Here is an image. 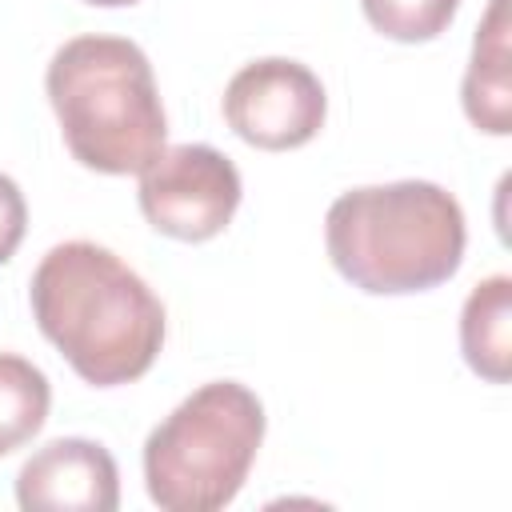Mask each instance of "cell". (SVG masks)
I'll return each mask as SVG.
<instances>
[{
  "mask_svg": "<svg viewBox=\"0 0 512 512\" xmlns=\"http://www.w3.org/2000/svg\"><path fill=\"white\" fill-rule=\"evenodd\" d=\"M24 228H28V204H24V192L16 188L12 176L0 172V264H8L24 240Z\"/></svg>",
  "mask_w": 512,
  "mask_h": 512,
  "instance_id": "12",
  "label": "cell"
},
{
  "mask_svg": "<svg viewBox=\"0 0 512 512\" xmlns=\"http://www.w3.org/2000/svg\"><path fill=\"white\" fill-rule=\"evenodd\" d=\"M16 500L24 512H112L120 504V472L104 444L60 436L24 460Z\"/></svg>",
  "mask_w": 512,
  "mask_h": 512,
  "instance_id": "7",
  "label": "cell"
},
{
  "mask_svg": "<svg viewBox=\"0 0 512 512\" xmlns=\"http://www.w3.org/2000/svg\"><path fill=\"white\" fill-rule=\"evenodd\" d=\"M140 176V212L144 220L184 244L212 240L228 228L240 208V172L212 144H176L164 148Z\"/></svg>",
  "mask_w": 512,
  "mask_h": 512,
  "instance_id": "5",
  "label": "cell"
},
{
  "mask_svg": "<svg viewBox=\"0 0 512 512\" xmlns=\"http://www.w3.org/2000/svg\"><path fill=\"white\" fill-rule=\"evenodd\" d=\"M508 0H492L476 40H472V60L464 72V112L468 120L488 132V136H508L512 132V52H508Z\"/></svg>",
  "mask_w": 512,
  "mask_h": 512,
  "instance_id": "8",
  "label": "cell"
},
{
  "mask_svg": "<svg viewBox=\"0 0 512 512\" xmlns=\"http://www.w3.org/2000/svg\"><path fill=\"white\" fill-rule=\"evenodd\" d=\"M84 4H96V8H120V4H136V0H84Z\"/></svg>",
  "mask_w": 512,
  "mask_h": 512,
  "instance_id": "13",
  "label": "cell"
},
{
  "mask_svg": "<svg viewBox=\"0 0 512 512\" xmlns=\"http://www.w3.org/2000/svg\"><path fill=\"white\" fill-rule=\"evenodd\" d=\"M264 440V404L236 380L180 400L144 440V484L164 512H216L236 500Z\"/></svg>",
  "mask_w": 512,
  "mask_h": 512,
  "instance_id": "4",
  "label": "cell"
},
{
  "mask_svg": "<svg viewBox=\"0 0 512 512\" xmlns=\"http://www.w3.org/2000/svg\"><path fill=\"white\" fill-rule=\"evenodd\" d=\"M464 212L432 180L352 188L332 200L324 244L332 268L360 292L408 296L456 276L464 260Z\"/></svg>",
  "mask_w": 512,
  "mask_h": 512,
  "instance_id": "2",
  "label": "cell"
},
{
  "mask_svg": "<svg viewBox=\"0 0 512 512\" xmlns=\"http://www.w3.org/2000/svg\"><path fill=\"white\" fill-rule=\"evenodd\" d=\"M460 352L488 384H508L512 372V280H480L460 308Z\"/></svg>",
  "mask_w": 512,
  "mask_h": 512,
  "instance_id": "9",
  "label": "cell"
},
{
  "mask_svg": "<svg viewBox=\"0 0 512 512\" xmlns=\"http://www.w3.org/2000/svg\"><path fill=\"white\" fill-rule=\"evenodd\" d=\"M48 408H52L48 376L32 360L16 352H0V456L28 444L44 428Z\"/></svg>",
  "mask_w": 512,
  "mask_h": 512,
  "instance_id": "10",
  "label": "cell"
},
{
  "mask_svg": "<svg viewBox=\"0 0 512 512\" xmlns=\"http://www.w3.org/2000/svg\"><path fill=\"white\" fill-rule=\"evenodd\" d=\"M40 332L96 388L140 380L164 344V304L108 248L68 240L44 252L28 284Z\"/></svg>",
  "mask_w": 512,
  "mask_h": 512,
  "instance_id": "1",
  "label": "cell"
},
{
  "mask_svg": "<svg viewBox=\"0 0 512 512\" xmlns=\"http://www.w3.org/2000/svg\"><path fill=\"white\" fill-rule=\"evenodd\" d=\"M360 8L380 36L400 44H424L452 24L460 0H360Z\"/></svg>",
  "mask_w": 512,
  "mask_h": 512,
  "instance_id": "11",
  "label": "cell"
},
{
  "mask_svg": "<svg viewBox=\"0 0 512 512\" xmlns=\"http://www.w3.org/2000/svg\"><path fill=\"white\" fill-rule=\"evenodd\" d=\"M328 116V96L320 76L284 56L244 64L224 88L228 128L264 152H288L308 144Z\"/></svg>",
  "mask_w": 512,
  "mask_h": 512,
  "instance_id": "6",
  "label": "cell"
},
{
  "mask_svg": "<svg viewBox=\"0 0 512 512\" xmlns=\"http://www.w3.org/2000/svg\"><path fill=\"white\" fill-rule=\"evenodd\" d=\"M68 152L104 176L148 168L168 140L148 56L124 36H76L44 76Z\"/></svg>",
  "mask_w": 512,
  "mask_h": 512,
  "instance_id": "3",
  "label": "cell"
}]
</instances>
